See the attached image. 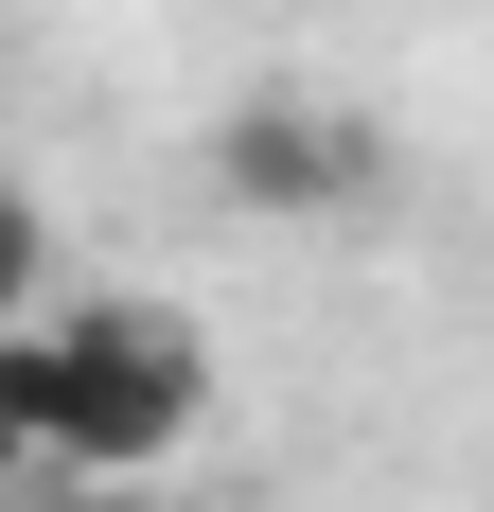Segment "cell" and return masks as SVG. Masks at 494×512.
Listing matches in <instances>:
<instances>
[{"instance_id":"1","label":"cell","mask_w":494,"mask_h":512,"mask_svg":"<svg viewBox=\"0 0 494 512\" xmlns=\"http://www.w3.org/2000/svg\"><path fill=\"white\" fill-rule=\"evenodd\" d=\"M0 407H18V442H36L53 477H142V460L195 442L212 354H195L159 301H71V318L36 301L18 336H0Z\"/></svg>"},{"instance_id":"2","label":"cell","mask_w":494,"mask_h":512,"mask_svg":"<svg viewBox=\"0 0 494 512\" xmlns=\"http://www.w3.org/2000/svg\"><path fill=\"white\" fill-rule=\"evenodd\" d=\"M353 177H371V142H353L336 106H230L212 124V195L230 212H336Z\"/></svg>"},{"instance_id":"3","label":"cell","mask_w":494,"mask_h":512,"mask_svg":"<svg viewBox=\"0 0 494 512\" xmlns=\"http://www.w3.org/2000/svg\"><path fill=\"white\" fill-rule=\"evenodd\" d=\"M53 301V230H36V195H0V336Z\"/></svg>"},{"instance_id":"4","label":"cell","mask_w":494,"mask_h":512,"mask_svg":"<svg viewBox=\"0 0 494 512\" xmlns=\"http://www.w3.org/2000/svg\"><path fill=\"white\" fill-rule=\"evenodd\" d=\"M18 477H36V442H18V407H0V495H18Z\"/></svg>"}]
</instances>
